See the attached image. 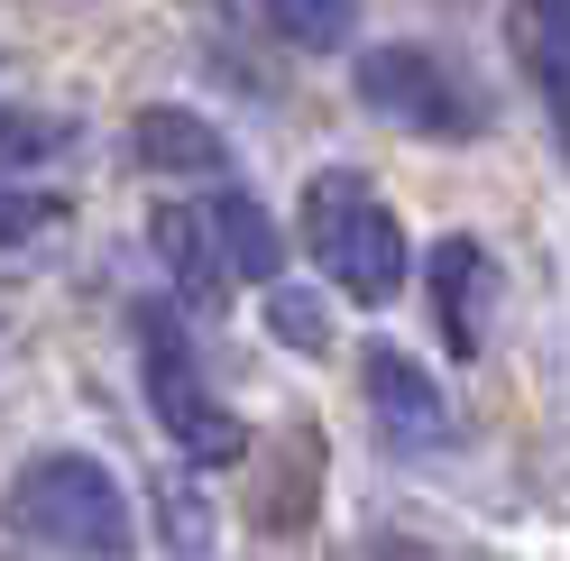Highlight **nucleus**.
Segmentation results:
<instances>
[{
    "label": "nucleus",
    "mask_w": 570,
    "mask_h": 561,
    "mask_svg": "<svg viewBox=\"0 0 570 561\" xmlns=\"http://www.w3.org/2000/svg\"><path fill=\"white\" fill-rule=\"evenodd\" d=\"M175 543L203 552V498H194V488H175Z\"/></svg>",
    "instance_id": "nucleus-15"
},
{
    "label": "nucleus",
    "mask_w": 570,
    "mask_h": 561,
    "mask_svg": "<svg viewBox=\"0 0 570 561\" xmlns=\"http://www.w3.org/2000/svg\"><path fill=\"white\" fill-rule=\"evenodd\" d=\"M129 157L148 166V175H222L230 166V138L212 129L203 111H185V101H157V111H138Z\"/></svg>",
    "instance_id": "nucleus-7"
},
{
    "label": "nucleus",
    "mask_w": 570,
    "mask_h": 561,
    "mask_svg": "<svg viewBox=\"0 0 570 561\" xmlns=\"http://www.w3.org/2000/svg\"><path fill=\"white\" fill-rule=\"evenodd\" d=\"M56 213H65V203H56V194H38V185H0V258L28 249L38 230H56Z\"/></svg>",
    "instance_id": "nucleus-14"
},
{
    "label": "nucleus",
    "mask_w": 570,
    "mask_h": 561,
    "mask_svg": "<svg viewBox=\"0 0 570 561\" xmlns=\"http://www.w3.org/2000/svg\"><path fill=\"white\" fill-rule=\"evenodd\" d=\"M433 313L460 360H479V332H488V249L479 239H442L433 249Z\"/></svg>",
    "instance_id": "nucleus-9"
},
{
    "label": "nucleus",
    "mask_w": 570,
    "mask_h": 561,
    "mask_svg": "<svg viewBox=\"0 0 570 561\" xmlns=\"http://www.w3.org/2000/svg\"><path fill=\"white\" fill-rule=\"evenodd\" d=\"M360 396H368L377 433L396 442V451H442V442H451V396L433 387V368H423L414 350L368 341V360H360Z\"/></svg>",
    "instance_id": "nucleus-5"
},
{
    "label": "nucleus",
    "mask_w": 570,
    "mask_h": 561,
    "mask_svg": "<svg viewBox=\"0 0 570 561\" xmlns=\"http://www.w3.org/2000/svg\"><path fill=\"white\" fill-rule=\"evenodd\" d=\"M10 524L28 543H47L65 561H129L138 524H129V488L111 461L92 451H38L10 479Z\"/></svg>",
    "instance_id": "nucleus-1"
},
{
    "label": "nucleus",
    "mask_w": 570,
    "mask_h": 561,
    "mask_svg": "<svg viewBox=\"0 0 570 561\" xmlns=\"http://www.w3.org/2000/svg\"><path fill=\"white\" fill-rule=\"evenodd\" d=\"M148 249H157V267L175 276L185 304H222L230 295V258H222V230H212L203 203H157L148 213Z\"/></svg>",
    "instance_id": "nucleus-6"
},
{
    "label": "nucleus",
    "mask_w": 570,
    "mask_h": 561,
    "mask_svg": "<svg viewBox=\"0 0 570 561\" xmlns=\"http://www.w3.org/2000/svg\"><path fill=\"white\" fill-rule=\"evenodd\" d=\"M212 213V230H222V258H230V286H276V222L258 213V194H239V185H222L203 203Z\"/></svg>",
    "instance_id": "nucleus-10"
},
{
    "label": "nucleus",
    "mask_w": 570,
    "mask_h": 561,
    "mask_svg": "<svg viewBox=\"0 0 570 561\" xmlns=\"http://www.w3.org/2000/svg\"><path fill=\"white\" fill-rule=\"evenodd\" d=\"M138 377H148V405H157V424H166V442L185 451V461H203V470H222V461H239V414L212 396V377H203V360H194V341H185V323H175L166 304H148L138 313Z\"/></svg>",
    "instance_id": "nucleus-4"
},
{
    "label": "nucleus",
    "mask_w": 570,
    "mask_h": 561,
    "mask_svg": "<svg viewBox=\"0 0 570 561\" xmlns=\"http://www.w3.org/2000/svg\"><path fill=\"white\" fill-rule=\"evenodd\" d=\"M360 101H368L377 120L414 129V138H442V148H460V138L488 129V92H479V75H470L451 47H423V38L368 47V56H360Z\"/></svg>",
    "instance_id": "nucleus-3"
},
{
    "label": "nucleus",
    "mask_w": 570,
    "mask_h": 561,
    "mask_svg": "<svg viewBox=\"0 0 570 561\" xmlns=\"http://www.w3.org/2000/svg\"><path fill=\"white\" fill-rule=\"evenodd\" d=\"M267 28L285 47H304V56H323V47H350V19H360V0H258Z\"/></svg>",
    "instance_id": "nucleus-11"
},
{
    "label": "nucleus",
    "mask_w": 570,
    "mask_h": 561,
    "mask_svg": "<svg viewBox=\"0 0 570 561\" xmlns=\"http://www.w3.org/2000/svg\"><path fill=\"white\" fill-rule=\"evenodd\" d=\"M515 56H524V75L570 148V0H515Z\"/></svg>",
    "instance_id": "nucleus-8"
},
{
    "label": "nucleus",
    "mask_w": 570,
    "mask_h": 561,
    "mask_svg": "<svg viewBox=\"0 0 570 561\" xmlns=\"http://www.w3.org/2000/svg\"><path fill=\"white\" fill-rule=\"evenodd\" d=\"M267 332H276L285 350H304V360H313V350H332V304L276 276V286H267Z\"/></svg>",
    "instance_id": "nucleus-12"
},
{
    "label": "nucleus",
    "mask_w": 570,
    "mask_h": 561,
    "mask_svg": "<svg viewBox=\"0 0 570 561\" xmlns=\"http://www.w3.org/2000/svg\"><path fill=\"white\" fill-rule=\"evenodd\" d=\"M304 249H313V267H323L350 304H396L405 276H414L405 222L386 213V194L368 185V175H350V166H332V175L304 185Z\"/></svg>",
    "instance_id": "nucleus-2"
},
{
    "label": "nucleus",
    "mask_w": 570,
    "mask_h": 561,
    "mask_svg": "<svg viewBox=\"0 0 570 561\" xmlns=\"http://www.w3.org/2000/svg\"><path fill=\"white\" fill-rule=\"evenodd\" d=\"M65 129L56 111H0V175H19V166H47V157H65Z\"/></svg>",
    "instance_id": "nucleus-13"
}]
</instances>
